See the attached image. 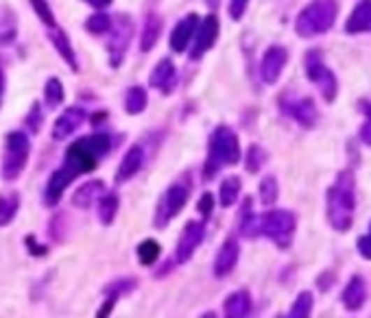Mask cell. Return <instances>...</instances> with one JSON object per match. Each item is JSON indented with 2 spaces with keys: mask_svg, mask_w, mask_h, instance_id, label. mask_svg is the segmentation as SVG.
<instances>
[{
  "mask_svg": "<svg viewBox=\"0 0 371 318\" xmlns=\"http://www.w3.org/2000/svg\"><path fill=\"white\" fill-rule=\"evenodd\" d=\"M337 15H339L337 0H310V3L297 15L295 33L304 40L323 35L334 26Z\"/></svg>",
  "mask_w": 371,
  "mask_h": 318,
  "instance_id": "cell-3",
  "label": "cell"
},
{
  "mask_svg": "<svg viewBox=\"0 0 371 318\" xmlns=\"http://www.w3.org/2000/svg\"><path fill=\"white\" fill-rule=\"evenodd\" d=\"M147 105H149V96H147L145 87L131 85L127 90V94H125V112L129 116H138V114H143L147 109Z\"/></svg>",
  "mask_w": 371,
  "mask_h": 318,
  "instance_id": "cell-27",
  "label": "cell"
},
{
  "mask_svg": "<svg viewBox=\"0 0 371 318\" xmlns=\"http://www.w3.org/2000/svg\"><path fill=\"white\" fill-rule=\"evenodd\" d=\"M66 164L73 166L79 174H85V172H92L99 164V157L92 153V149L87 146L85 137L77 139L68 146L66 151Z\"/></svg>",
  "mask_w": 371,
  "mask_h": 318,
  "instance_id": "cell-15",
  "label": "cell"
},
{
  "mask_svg": "<svg viewBox=\"0 0 371 318\" xmlns=\"http://www.w3.org/2000/svg\"><path fill=\"white\" fill-rule=\"evenodd\" d=\"M103 192H105V183L101 179H94V181H87L83 183L81 188L75 190L73 194V205L77 209H87L90 205H94L101 197H103Z\"/></svg>",
  "mask_w": 371,
  "mask_h": 318,
  "instance_id": "cell-23",
  "label": "cell"
},
{
  "mask_svg": "<svg viewBox=\"0 0 371 318\" xmlns=\"http://www.w3.org/2000/svg\"><path fill=\"white\" fill-rule=\"evenodd\" d=\"M136 286H138L136 279H116V281H112L110 286H105L103 294H105V296H112V298H116V301H118L120 296H125V294L133 292Z\"/></svg>",
  "mask_w": 371,
  "mask_h": 318,
  "instance_id": "cell-35",
  "label": "cell"
},
{
  "mask_svg": "<svg viewBox=\"0 0 371 318\" xmlns=\"http://www.w3.org/2000/svg\"><path fill=\"white\" fill-rule=\"evenodd\" d=\"M27 246H29V251H31V255H46L48 253V249L46 246H42V244H35V238H27Z\"/></svg>",
  "mask_w": 371,
  "mask_h": 318,
  "instance_id": "cell-45",
  "label": "cell"
},
{
  "mask_svg": "<svg viewBox=\"0 0 371 318\" xmlns=\"http://www.w3.org/2000/svg\"><path fill=\"white\" fill-rule=\"evenodd\" d=\"M347 35H358V33H371V0H361L354 7L351 15L345 22Z\"/></svg>",
  "mask_w": 371,
  "mask_h": 318,
  "instance_id": "cell-21",
  "label": "cell"
},
{
  "mask_svg": "<svg viewBox=\"0 0 371 318\" xmlns=\"http://www.w3.org/2000/svg\"><path fill=\"white\" fill-rule=\"evenodd\" d=\"M83 3H87L90 7H94V9H105V7L112 5V0H83Z\"/></svg>",
  "mask_w": 371,
  "mask_h": 318,
  "instance_id": "cell-49",
  "label": "cell"
},
{
  "mask_svg": "<svg viewBox=\"0 0 371 318\" xmlns=\"http://www.w3.org/2000/svg\"><path fill=\"white\" fill-rule=\"evenodd\" d=\"M114 305H116V298L108 296V301H105V303L101 305V310L96 312V316H99V318H103V316H110V314H112V310H114Z\"/></svg>",
  "mask_w": 371,
  "mask_h": 318,
  "instance_id": "cell-46",
  "label": "cell"
},
{
  "mask_svg": "<svg viewBox=\"0 0 371 318\" xmlns=\"http://www.w3.org/2000/svg\"><path fill=\"white\" fill-rule=\"evenodd\" d=\"M356 211V179L351 170L337 174L328 190V222L337 232H349Z\"/></svg>",
  "mask_w": 371,
  "mask_h": 318,
  "instance_id": "cell-1",
  "label": "cell"
},
{
  "mask_svg": "<svg viewBox=\"0 0 371 318\" xmlns=\"http://www.w3.org/2000/svg\"><path fill=\"white\" fill-rule=\"evenodd\" d=\"M365 301H367V284L361 275H354L343 290V305L349 312H358L365 305Z\"/></svg>",
  "mask_w": 371,
  "mask_h": 318,
  "instance_id": "cell-22",
  "label": "cell"
},
{
  "mask_svg": "<svg viewBox=\"0 0 371 318\" xmlns=\"http://www.w3.org/2000/svg\"><path fill=\"white\" fill-rule=\"evenodd\" d=\"M369 236H371V227H369Z\"/></svg>",
  "mask_w": 371,
  "mask_h": 318,
  "instance_id": "cell-52",
  "label": "cell"
},
{
  "mask_svg": "<svg viewBox=\"0 0 371 318\" xmlns=\"http://www.w3.org/2000/svg\"><path fill=\"white\" fill-rule=\"evenodd\" d=\"M240 159V142L234 129L219 125L208 139V162L203 170V179L210 181L219 172L221 166H234Z\"/></svg>",
  "mask_w": 371,
  "mask_h": 318,
  "instance_id": "cell-2",
  "label": "cell"
},
{
  "mask_svg": "<svg viewBox=\"0 0 371 318\" xmlns=\"http://www.w3.org/2000/svg\"><path fill=\"white\" fill-rule=\"evenodd\" d=\"M225 316L229 318H242L252 314V294L247 290H236L232 292L223 303Z\"/></svg>",
  "mask_w": 371,
  "mask_h": 318,
  "instance_id": "cell-24",
  "label": "cell"
},
{
  "mask_svg": "<svg viewBox=\"0 0 371 318\" xmlns=\"http://www.w3.org/2000/svg\"><path fill=\"white\" fill-rule=\"evenodd\" d=\"M87 120V114L83 107H77V105H73V107L64 109L55 125H52V139H57V142H64V139H68L73 133H77L81 129V125Z\"/></svg>",
  "mask_w": 371,
  "mask_h": 318,
  "instance_id": "cell-14",
  "label": "cell"
},
{
  "mask_svg": "<svg viewBox=\"0 0 371 318\" xmlns=\"http://www.w3.org/2000/svg\"><path fill=\"white\" fill-rule=\"evenodd\" d=\"M312 305H314V296H312V292H308V290L299 292L297 298H295V303L291 305L289 316H291V318H306V316H310Z\"/></svg>",
  "mask_w": 371,
  "mask_h": 318,
  "instance_id": "cell-33",
  "label": "cell"
},
{
  "mask_svg": "<svg viewBox=\"0 0 371 318\" xmlns=\"http://www.w3.org/2000/svg\"><path fill=\"white\" fill-rule=\"evenodd\" d=\"M219 33H221L219 17L214 13H208L203 20H199L197 33H194V38H192L194 46L190 50V59H201L205 52L217 44Z\"/></svg>",
  "mask_w": 371,
  "mask_h": 318,
  "instance_id": "cell-11",
  "label": "cell"
},
{
  "mask_svg": "<svg viewBox=\"0 0 371 318\" xmlns=\"http://www.w3.org/2000/svg\"><path fill=\"white\" fill-rule=\"evenodd\" d=\"M197 26H199V15L197 13H188L184 20H180L177 24H175V29L170 33V50L173 52H184L190 46L194 33H197Z\"/></svg>",
  "mask_w": 371,
  "mask_h": 318,
  "instance_id": "cell-18",
  "label": "cell"
},
{
  "mask_svg": "<svg viewBox=\"0 0 371 318\" xmlns=\"http://www.w3.org/2000/svg\"><path fill=\"white\" fill-rule=\"evenodd\" d=\"M96 203H99V220L103 225H112L116 214H118V205H120L118 194L116 192H103V197Z\"/></svg>",
  "mask_w": 371,
  "mask_h": 318,
  "instance_id": "cell-28",
  "label": "cell"
},
{
  "mask_svg": "<svg viewBox=\"0 0 371 318\" xmlns=\"http://www.w3.org/2000/svg\"><path fill=\"white\" fill-rule=\"evenodd\" d=\"M190 190H192V183H190L188 174L180 176L177 181H173L166 188V192L160 197L157 207H155V216H153L155 229H164L175 216L182 214V209L186 207V203L190 199Z\"/></svg>",
  "mask_w": 371,
  "mask_h": 318,
  "instance_id": "cell-4",
  "label": "cell"
},
{
  "mask_svg": "<svg viewBox=\"0 0 371 318\" xmlns=\"http://www.w3.org/2000/svg\"><path fill=\"white\" fill-rule=\"evenodd\" d=\"M110 26H112V17H110L108 13H103V11L92 13V15L85 20V31H87V33H92V35H103V33H108Z\"/></svg>",
  "mask_w": 371,
  "mask_h": 318,
  "instance_id": "cell-36",
  "label": "cell"
},
{
  "mask_svg": "<svg viewBox=\"0 0 371 318\" xmlns=\"http://www.w3.org/2000/svg\"><path fill=\"white\" fill-rule=\"evenodd\" d=\"M42 107L38 103L33 105L31 107V112H29V116H27V127H29V131L31 133H40V129H42Z\"/></svg>",
  "mask_w": 371,
  "mask_h": 318,
  "instance_id": "cell-41",
  "label": "cell"
},
{
  "mask_svg": "<svg viewBox=\"0 0 371 318\" xmlns=\"http://www.w3.org/2000/svg\"><path fill=\"white\" fill-rule=\"evenodd\" d=\"M247 5H249V0H229V17L238 22L247 11Z\"/></svg>",
  "mask_w": 371,
  "mask_h": 318,
  "instance_id": "cell-43",
  "label": "cell"
},
{
  "mask_svg": "<svg viewBox=\"0 0 371 318\" xmlns=\"http://www.w3.org/2000/svg\"><path fill=\"white\" fill-rule=\"evenodd\" d=\"M358 109L365 114V118L371 122V100H367V98H363L361 103H358Z\"/></svg>",
  "mask_w": 371,
  "mask_h": 318,
  "instance_id": "cell-48",
  "label": "cell"
},
{
  "mask_svg": "<svg viewBox=\"0 0 371 318\" xmlns=\"http://www.w3.org/2000/svg\"><path fill=\"white\" fill-rule=\"evenodd\" d=\"M136 253H138V262L143 264V266H151V264H155L157 257H160L162 249H160V244H157L155 240L149 238V240H143L138 244Z\"/></svg>",
  "mask_w": 371,
  "mask_h": 318,
  "instance_id": "cell-31",
  "label": "cell"
},
{
  "mask_svg": "<svg viewBox=\"0 0 371 318\" xmlns=\"http://www.w3.org/2000/svg\"><path fill=\"white\" fill-rule=\"evenodd\" d=\"M48 40L52 44V48H55L59 52V57L70 66V70L73 73H79V59H77V52L73 48V44H70L68 35L64 33V29H59L57 24L55 26H48Z\"/></svg>",
  "mask_w": 371,
  "mask_h": 318,
  "instance_id": "cell-20",
  "label": "cell"
},
{
  "mask_svg": "<svg viewBox=\"0 0 371 318\" xmlns=\"http://www.w3.org/2000/svg\"><path fill=\"white\" fill-rule=\"evenodd\" d=\"M149 85L162 94H170L177 87V70H175V63L170 59L157 61L149 75Z\"/></svg>",
  "mask_w": 371,
  "mask_h": 318,
  "instance_id": "cell-16",
  "label": "cell"
},
{
  "mask_svg": "<svg viewBox=\"0 0 371 318\" xmlns=\"http://www.w3.org/2000/svg\"><path fill=\"white\" fill-rule=\"evenodd\" d=\"M208 3V7H212V9H217V5H219V0H205Z\"/></svg>",
  "mask_w": 371,
  "mask_h": 318,
  "instance_id": "cell-51",
  "label": "cell"
},
{
  "mask_svg": "<svg viewBox=\"0 0 371 318\" xmlns=\"http://www.w3.org/2000/svg\"><path fill=\"white\" fill-rule=\"evenodd\" d=\"M279 107L304 129H312L317 122H319V109H317V105L310 96L284 94V96H279Z\"/></svg>",
  "mask_w": 371,
  "mask_h": 318,
  "instance_id": "cell-8",
  "label": "cell"
},
{
  "mask_svg": "<svg viewBox=\"0 0 371 318\" xmlns=\"http://www.w3.org/2000/svg\"><path fill=\"white\" fill-rule=\"evenodd\" d=\"M238 257H240V244L236 238L229 236L223 244H221V249L214 257V275L221 279L225 275H229L234 271V266L238 264Z\"/></svg>",
  "mask_w": 371,
  "mask_h": 318,
  "instance_id": "cell-19",
  "label": "cell"
},
{
  "mask_svg": "<svg viewBox=\"0 0 371 318\" xmlns=\"http://www.w3.org/2000/svg\"><path fill=\"white\" fill-rule=\"evenodd\" d=\"M279 197V188H277V179L273 174H267L260 181V201L262 205H275Z\"/></svg>",
  "mask_w": 371,
  "mask_h": 318,
  "instance_id": "cell-34",
  "label": "cell"
},
{
  "mask_svg": "<svg viewBox=\"0 0 371 318\" xmlns=\"http://www.w3.org/2000/svg\"><path fill=\"white\" fill-rule=\"evenodd\" d=\"M240 188H242L240 176H236V174L225 176L223 183H221V190H219L221 205H223V207H232V205L238 201V197H240Z\"/></svg>",
  "mask_w": 371,
  "mask_h": 318,
  "instance_id": "cell-29",
  "label": "cell"
},
{
  "mask_svg": "<svg viewBox=\"0 0 371 318\" xmlns=\"http://www.w3.org/2000/svg\"><path fill=\"white\" fill-rule=\"evenodd\" d=\"M197 209H199V214H201L203 218H208L212 211H214V197H212V192H203V194H201Z\"/></svg>",
  "mask_w": 371,
  "mask_h": 318,
  "instance_id": "cell-42",
  "label": "cell"
},
{
  "mask_svg": "<svg viewBox=\"0 0 371 318\" xmlns=\"http://www.w3.org/2000/svg\"><path fill=\"white\" fill-rule=\"evenodd\" d=\"M356 249H358V253H361L365 259H371V236H369V234L358 238V242H356Z\"/></svg>",
  "mask_w": 371,
  "mask_h": 318,
  "instance_id": "cell-44",
  "label": "cell"
},
{
  "mask_svg": "<svg viewBox=\"0 0 371 318\" xmlns=\"http://www.w3.org/2000/svg\"><path fill=\"white\" fill-rule=\"evenodd\" d=\"M145 164V149L140 144H131L127 149V153L122 155L120 164H118V170H116V183H127L131 181L133 176L140 172Z\"/></svg>",
  "mask_w": 371,
  "mask_h": 318,
  "instance_id": "cell-17",
  "label": "cell"
},
{
  "mask_svg": "<svg viewBox=\"0 0 371 318\" xmlns=\"http://www.w3.org/2000/svg\"><path fill=\"white\" fill-rule=\"evenodd\" d=\"M205 238V220H188L182 229V236L175 246V262L186 264Z\"/></svg>",
  "mask_w": 371,
  "mask_h": 318,
  "instance_id": "cell-10",
  "label": "cell"
},
{
  "mask_svg": "<svg viewBox=\"0 0 371 318\" xmlns=\"http://www.w3.org/2000/svg\"><path fill=\"white\" fill-rule=\"evenodd\" d=\"M286 61H289V50L284 46H269L267 52L262 55V61H260V77L267 85H273L277 83V79L282 77L286 68Z\"/></svg>",
  "mask_w": 371,
  "mask_h": 318,
  "instance_id": "cell-13",
  "label": "cell"
},
{
  "mask_svg": "<svg viewBox=\"0 0 371 318\" xmlns=\"http://www.w3.org/2000/svg\"><path fill=\"white\" fill-rule=\"evenodd\" d=\"M297 218L289 209H269L258 216V232L260 236L273 240L279 249H289L295 236Z\"/></svg>",
  "mask_w": 371,
  "mask_h": 318,
  "instance_id": "cell-5",
  "label": "cell"
},
{
  "mask_svg": "<svg viewBox=\"0 0 371 318\" xmlns=\"http://www.w3.org/2000/svg\"><path fill=\"white\" fill-rule=\"evenodd\" d=\"M20 211V197L15 192L11 194H3L0 197V227H7L13 222V218Z\"/></svg>",
  "mask_w": 371,
  "mask_h": 318,
  "instance_id": "cell-30",
  "label": "cell"
},
{
  "mask_svg": "<svg viewBox=\"0 0 371 318\" xmlns=\"http://www.w3.org/2000/svg\"><path fill=\"white\" fill-rule=\"evenodd\" d=\"M29 3H31L35 15H38L46 26H55L57 24L55 22V13H52V9H50V5L46 3V0H29Z\"/></svg>",
  "mask_w": 371,
  "mask_h": 318,
  "instance_id": "cell-40",
  "label": "cell"
},
{
  "mask_svg": "<svg viewBox=\"0 0 371 318\" xmlns=\"http://www.w3.org/2000/svg\"><path fill=\"white\" fill-rule=\"evenodd\" d=\"M264 162H267V151H264L262 146L252 144L249 149H247L245 166H247V170H249L252 174H256V172L264 166Z\"/></svg>",
  "mask_w": 371,
  "mask_h": 318,
  "instance_id": "cell-38",
  "label": "cell"
},
{
  "mask_svg": "<svg viewBox=\"0 0 371 318\" xmlns=\"http://www.w3.org/2000/svg\"><path fill=\"white\" fill-rule=\"evenodd\" d=\"M238 232L242 238H258V214L252 207V197H247L242 201V209H240V216H238Z\"/></svg>",
  "mask_w": 371,
  "mask_h": 318,
  "instance_id": "cell-26",
  "label": "cell"
},
{
  "mask_svg": "<svg viewBox=\"0 0 371 318\" xmlns=\"http://www.w3.org/2000/svg\"><path fill=\"white\" fill-rule=\"evenodd\" d=\"M110 40H108V55L112 68H120V63L125 61L127 48L133 35V20L129 15H118V20L110 26Z\"/></svg>",
  "mask_w": 371,
  "mask_h": 318,
  "instance_id": "cell-9",
  "label": "cell"
},
{
  "mask_svg": "<svg viewBox=\"0 0 371 318\" xmlns=\"http://www.w3.org/2000/svg\"><path fill=\"white\" fill-rule=\"evenodd\" d=\"M3 94H5V75L0 70V103H3Z\"/></svg>",
  "mask_w": 371,
  "mask_h": 318,
  "instance_id": "cell-50",
  "label": "cell"
},
{
  "mask_svg": "<svg viewBox=\"0 0 371 318\" xmlns=\"http://www.w3.org/2000/svg\"><path fill=\"white\" fill-rule=\"evenodd\" d=\"M31 155V139L22 131H11L5 137V153H3V179L15 181L27 168Z\"/></svg>",
  "mask_w": 371,
  "mask_h": 318,
  "instance_id": "cell-6",
  "label": "cell"
},
{
  "mask_svg": "<svg viewBox=\"0 0 371 318\" xmlns=\"http://www.w3.org/2000/svg\"><path fill=\"white\" fill-rule=\"evenodd\" d=\"M358 135H361V142H365L367 146H371V122H369V120L361 127Z\"/></svg>",
  "mask_w": 371,
  "mask_h": 318,
  "instance_id": "cell-47",
  "label": "cell"
},
{
  "mask_svg": "<svg viewBox=\"0 0 371 318\" xmlns=\"http://www.w3.org/2000/svg\"><path fill=\"white\" fill-rule=\"evenodd\" d=\"M85 142H87V146L92 149V153H94L99 159L108 155L110 149H112V137H110V133H94V135H87V137H85Z\"/></svg>",
  "mask_w": 371,
  "mask_h": 318,
  "instance_id": "cell-39",
  "label": "cell"
},
{
  "mask_svg": "<svg viewBox=\"0 0 371 318\" xmlns=\"http://www.w3.org/2000/svg\"><path fill=\"white\" fill-rule=\"evenodd\" d=\"M160 35H162V20L155 13H149L143 24V35H140V50L143 52L153 50V46L160 42Z\"/></svg>",
  "mask_w": 371,
  "mask_h": 318,
  "instance_id": "cell-25",
  "label": "cell"
},
{
  "mask_svg": "<svg viewBox=\"0 0 371 318\" xmlns=\"http://www.w3.org/2000/svg\"><path fill=\"white\" fill-rule=\"evenodd\" d=\"M304 66H306V77L319 87L321 96L326 98V103H334L339 94V81L334 77L332 70L326 66V61L321 59L319 50H310L304 57Z\"/></svg>",
  "mask_w": 371,
  "mask_h": 318,
  "instance_id": "cell-7",
  "label": "cell"
},
{
  "mask_svg": "<svg viewBox=\"0 0 371 318\" xmlns=\"http://www.w3.org/2000/svg\"><path fill=\"white\" fill-rule=\"evenodd\" d=\"M15 17L11 11H0V44H9L15 40Z\"/></svg>",
  "mask_w": 371,
  "mask_h": 318,
  "instance_id": "cell-37",
  "label": "cell"
},
{
  "mask_svg": "<svg viewBox=\"0 0 371 318\" xmlns=\"http://www.w3.org/2000/svg\"><path fill=\"white\" fill-rule=\"evenodd\" d=\"M64 96H66V92H64V85H61V81L57 79V77H50L48 81H46V87H44V98H46V105L48 107H59V105L64 103Z\"/></svg>",
  "mask_w": 371,
  "mask_h": 318,
  "instance_id": "cell-32",
  "label": "cell"
},
{
  "mask_svg": "<svg viewBox=\"0 0 371 318\" xmlns=\"http://www.w3.org/2000/svg\"><path fill=\"white\" fill-rule=\"evenodd\" d=\"M77 176H79V172L73 166H68L64 162V166H59L55 172L48 176V183H46V190H44V205L46 207H55L61 201L66 188L73 183Z\"/></svg>",
  "mask_w": 371,
  "mask_h": 318,
  "instance_id": "cell-12",
  "label": "cell"
}]
</instances>
